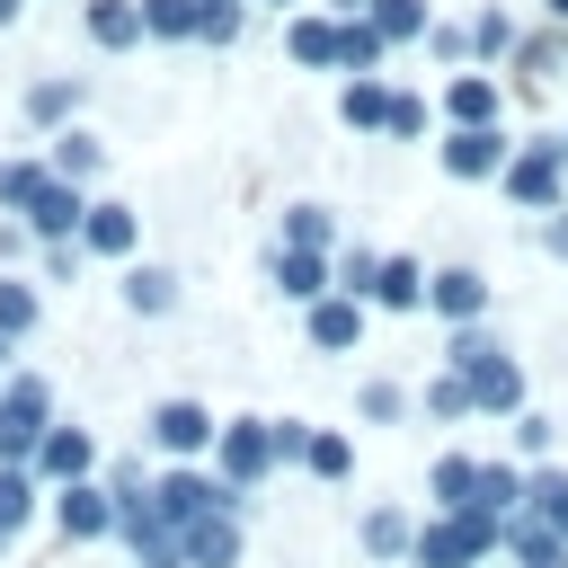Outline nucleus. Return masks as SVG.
<instances>
[{
	"instance_id": "15",
	"label": "nucleus",
	"mask_w": 568,
	"mask_h": 568,
	"mask_svg": "<svg viewBox=\"0 0 568 568\" xmlns=\"http://www.w3.org/2000/svg\"><path fill=\"white\" fill-rule=\"evenodd\" d=\"M178 559L186 568H248V515H204L178 532Z\"/></svg>"
},
{
	"instance_id": "25",
	"label": "nucleus",
	"mask_w": 568,
	"mask_h": 568,
	"mask_svg": "<svg viewBox=\"0 0 568 568\" xmlns=\"http://www.w3.org/2000/svg\"><path fill=\"white\" fill-rule=\"evenodd\" d=\"M80 27H89V44H106V53L151 44V36H142V0H89V9H80Z\"/></svg>"
},
{
	"instance_id": "36",
	"label": "nucleus",
	"mask_w": 568,
	"mask_h": 568,
	"mask_svg": "<svg viewBox=\"0 0 568 568\" xmlns=\"http://www.w3.org/2000/svg\"><path fill=\"white\" fill-rule=\"evenodd\" d=\"M204 27V0H142V36L151 44H195Z\"/></svg>"
},
{
	"instance_id": "7",
	"label": "nucleus",
	"mask_w": 568,
	"mask_h": 568,
	"mask_svg": "<svg viewBox=\"0 0 568 568\" xmlns=\"http://www.w3.org/2000/svg\"><path fill=\"white\" fill-rule=\"evenodd\" d=\"M89 204H98L89 186L44 178V186H36V204H27L18 222H27V240H36V248H71V240H80V222H89Z\"/></svg>"
},
{
	"instance_id": "49",
	"label": "nucleus",
	"mask_w": 568,
	"mask_h": 568,
	"mask_svg": "<svg viewBox=\"0 0 568 568\" xmlns=\"http://www.w3.org/2000/svg\"><path fill=\"white\" fill-rule=\"evenodd\" d=\"M248 9H284V18H293V9H302V0H248Z\"/></svg>"
},
{
	"instance_id": "18",
	"label": "nucleus",
	"mask_w": 568,
	"mask_h": 568,
	"mask_svg": "<svg viewBox=\"0 0 568 568\" xmlns=\"http://www.w3.org/2000/svg\"><path fill=\"white\" fill-rule=\"evenodd\" d=\"M470 488H479V453H470V444H444V453L426 462V515H462Z\"/></svg>"
},
{
	"instance_id": "38",
	"label": "nucleus",
	"mask_w": 568,
	"mask_h": 568,
	"mask_svg": "<svg viewBox=\"0 0 568 568\" xmlns=\"http://www.w3.org/2000/svg\"><path fill=\"white\" fill-rule=\"evenodd\" d=\"M497 355H506V337H497L488 320H470V328L444 337V373H479V364H497Z\"/></svg>"
},
{
	"instance_id": "13",
	"label": "nucleus",
	"mask_w": 568,
	"mask_h": 568,
	"mask_svg": "<svg viewBox=\"0 0 568 568\" xmlns=\"http://www.w3.org/2000/svg\"><path fill=\"white\" fill-rule=\"evenodd\" d=\"M364 328H373V311H364L355 293H328V302H311V311H302L311 355H355V346H364Z\"/></svg>"
},
{
	"instance_id": "1",
	"label": "nucleus",
	"mask_w": 568,
	"mask_h": 568,
	"mask_svg": "<svg viewBox=\"0 0 568 568\" xmlns=\"http://www.w3.org/2000/svg\"><path fill=\"white\" fill-rule=\"evenodd\" d=\"M488 559H506V524L479 515V506L426 515L417 524V550H408V568H488Z\"/></svg>"
},
{
	"instance_id": "6",
	"label": "nucleus",
	"mask_w": 568,
	"mask_h": 568,
	"mask_svg": "<svg viewBox=\"0 0 568 568\" xmlns=\"http://www.w3.org/2000/svg\"><path fill=\"white\" fill-rule=\"evenodd\" d=\"M435 160H444V178H453V186H497V178H506V160H515V142H506V124H479V133H444V142H435Z\"/></svg>"
},
{
	"instance_id": "46",
	"label": "nucleus",
	"mask_w": 568,
	"mask_h": 568,
	"mask_svg": "<svg viewBox=\"0 0 568 568\" xmlns=\"http://www.w3.org/2000/svg\"><path fill=\"white\" fill-rule=\"evenodd\" d=\"M541 248H559V257H568V204H559V213L541 222Z\"/></svg>"
},
{
	"instance_id": "27",
	"label": "nucleus",
	"mask_w": 568,
	"mask_h": 568,
	"mask_svg": "<svg viewBox=\"0 0 568 568\" xmlns=\"http://www.w3.org/2000/svg\"><path fill=\"white\" fill-rule=\"evenodd\" d=\"M71 115H80V80L71 71H53V80H36L27 89V124L53 142V133H71Z\"/></svg>"
},
{
	"instance_id": "33",
	"label": "nucleus",
	"mask_w": 568,
	"mask_h": 568,
	"mask_svg": "<svg viewBox=\"0 0 568 568\" xmlns=\"http://www.w3.org/2000/svg\"><path fill=\"white\" fill-rule=\"evenodd\" d=\"M302 470H311L320 488H346V479H355V435H337V426H311V453H302Z\"/></svg>"
},
{
	"instance_id": "51",
	"label": "nucleus",
	"mask_w": 568,
	"mask_h": 568,
	"mask_svg": "<svg viewBox=\"0 0 568 568\" xmlns=\"http://www.w3.org/2000/svg\"><path fill=\"white\" fill-rule=\"evenodd\" d=\"M18 9H27V0H0V27H9V18H18Z\"/></svg>"
},
{
	"instance_id": "31",
	"label": "nucleus",
	"mask_w": 568,
	"mask_h": 568,
	"mask_svg": "<svg viewBox=\"0 0 568 568\" xmlns=\"http://www.w3.org/2000/svg\"><path fill=\"white\" fill-rule=\"evenodd\" d=\"M364 18H373V36L399 53V44H426V27H435V9L426 0H364Z\"/></svg>"
},
{
	"instance_id": "21",
	"label": "nucleus",
	"mask_w": 568,
	"mask_h": 568,
	"mask_svg": "<svg viewBox=\"0 0 568 568\" xmlns=\"http://www.w3.org/2000/svg\"><path fill=\"white\" fill-rule=\"evenodd\" d=\"M390 98H399V80L373 71V80H346V89H337V115H346L355 133H390Z\"/></svg>"
},
{
	"instance_id": "23",
	"label": "nucleus",
	"mask_w": 568,
	"mask_h": 568,
	"mask_svg": "<svg viewBox=\"0 0 568 568\" xmlns=\"http://www.w3.org/2000/svg\"><path fill=\"white\" fill-rule=\"evenodd\" d=\"M470 506L506 524V515L524 506V462H515V453H479V488H470Z\"/></svg>"
},
{
	"instance_id": "10",
	"label": "nucleus",
	"mask_w": 568,
	"mask_h": 568,
	"mask_svg": "<svg viewBox=\"0 0 568 568\" xmlns=\"http://www.w3.org/2000/svg\"><path fill=\"white\" fill-rule=\"evenodd\" d=\"M44 515H53V532H62V541H115V497H106V479L53 488V497H44Z\"/></svg>"
},
{
	"instance_id": "14",
	"label": "nucleus",
	"mask_w": 568,
	"mask_h": 568,
	"mask_svg": "<svg viewBox=\"0 0 568 568\" xmlns=\"http://www.w3.org/2000/svg\"><path fill=\"white\" fill-rule=\"evenodd\" d=\"M462 382H470V417H506V426H515V417L532 408V390H524V355H515V346H506L497 364L462 373Z\"/></svg>"
},
{
	"instance_id": "43",
	"label": "nucleus",
	"mask_w": 568,
	"mask_h": 568,
	"mask_svg": "<svg viewBox=\"0 0 568 568\" xmlns=\"http://www.w3.org/2000/svg\"><path fill=\"white\" fill-rule=\"evenodd\" d=\"M426 53H435V62H453V71H470V27L435 18V27H426Z\"/></svg>"
},
{
	"instance_id": "39",
	"label": "nucleus",
	"mask_w": 568,
	"mask_h": 568,
	"mask_svg": "<svg viewBox=\"0 0 568 568\" xmlns=\"http://www.w3.org/2000/svg\"><path fill=\"white\" fill-rule=\"evenodd\" d=\"M417 417H426V426H470V382H462V373H435V382L417 390Z\"/></svg>"
},
{
	"instance_id": "26",
	"label": "nucleus",
	"mask_w": 568,
	"mask_h": 568,
	"mask_svg": "<svg viewBox=\"0 0 568 568\" xmlns=\"http://www.w3.org/2000/svg\"><path fill=\"white\" fill-rule=\"evenodd\" d=\"M515 515H532V524L568 532V462H532V470H524V506H515Z\"/></svg>"
},
{
	"instance_id": "35",
	"label": "nucleus",
	"mask_w": 568,
	"mask_h": 568,
	"mask_svg": "<svg viewBox=\"0 0 568 568\" xmlns=\"http://www.w3.org/2000/svg\"><path fill=\"white\" fill-rule=\"evenodd\" d=\"M44 178H53V160H44V151H18V160H0V213L18 222V213L36 204V186H44Z\"/></svg>"
},
{
	"instance_id": "22",
	"label": "nucleus",
	"mask_w": 568,
	"mask_h": 568,
	"mask_svg": "<svg viewBox=\"0 0 568 568\" xmlns=\"http://www.w3.org/2000/svg\"><path fill=\"white\" fill-rule=\"evenodd\" d=\"M178 293H186V284H178V266H142V257L124 266V311H133V320H169V311H178Z\"/></svg>"
},
{
	"instance_id": "24",
	"label": "nucleus",
	"mask_w": 568,
	"mask_h": 568,
	"mask_svg": "<svg viewBox=\"0 0 568 568\" xmlns=\"http://www.w3.org/2000/svg\"><path fill=\"white\" fill-rule=\"evenodd\" d=\"M506 568H568V532H550L532 515H506Z\"/></svg>"
},
{
	"instance_id": "3",
	"label": "nucleus",
	"mask_w": 568,
	"mask_h": 568,
	"mask_svg": "<svg viewBox=\"0 0 568 568\" xmlns=\"http://www.w3.org/2000/svg\"><path fill=\"white\" fill-rule=\"evenodd\" d=\"M515 204H532V213H559L568 204V133H532V142H515V160H506V178H497Z\"/></svg>"
},
{
	"instance_id": "40",
	"label": "nucleus",
	"mask_w": 568,
	"mask_h": 568,
	"mask_svg": "<svg viewBox=\"0 0 568 568\" xmlns=\"http://www.w3.org/2000/svg\"><path fill=\"white\" fill-rule=\"evenodd\" d=\"M550 444H559V426H550V417H541V408H524V417H515V426H506V453H515V462H524V470H532V462H550Z\"/></svg>"
},
{
	"instance_id": "5",
	"label": "nucleus",
	"mask_w": 568,
	"mask_h": 568,
	"mask_svg": "<svg viewBox=\"0 0 568 568\" xmlns=\"http://www.w3.org/2000/svg\"><path fill=\"white\" fill-rule=\"evenodd\" d=\"M213 470L240 488V497H257L284 462H275V417H222V435H213Z\"/></svg>"
},
{
	"instance_id": "45",
	"label": "nucleus",
	"mask_w": 568,
	"mask_h": 568,
	"mask_svg": "<svg viewBox=\"0 0 568 568\" xmlns=\"http://www.w3.org/2000/svg\"><path fill=\"white\" fill-rule=\"evenodd\" d=\"M302 453H311V417H275V462L302 470Z\"/></svg>"
},
{
	"instance_id": "8",
	"label": "nucleus",
	"mask_w": 568,
	"mask_h": 568,
	"mask_svg": "<svg viewBox=\"0 0 568 568\" xmlns=\"http://www.w3.org/2000/svg\"><path fill=\"white\" fill-rule=\"evenodd\" d=\"M36 479H44V497H53V488L98 479V435H89V426H71V417H53V426H44V444H36Z\"/></svg>"
},
{
	"instance_id": "4",
	"label": "nucleus",
	"mask_w": 568,
	"mask_h": 568,
	"mask_svg": "<svg viewBox=\"0 0 568 568\" xmlns=\"http://www.w3.org/2000/svg\"><path fill=\"white\" fill-rule=\"evenodd\" d=\"M213 435H222V417L204 408V399H151V417H142V444L160 453V462H213Z\"/></svg>"
},
{
	"instance_id": "34",
	"label": "nucleus",
	"mask_w": 568,
	"mask_h": 568,
	"mask_svg": "<svg viewBox=\"0 0 568 568\" xmlns=\"http://www.w3.org/2000/svg\"><path fill=\"white\" fill-rule=\"evenodd\" d=\"M515 44H524L515 9H479V18H470V71H479V62H515Z\"/></svg>"
},
{
	"instance_id": "41",
	"label": "nucleus",
	"mask_w": 568,
	"mask_h": 568,
	"mask_svg": "<svg viewBox=\"0 0 568 568\" xmlns=\"http://www.w3.org/2000/svg\"><path fill=\"white\" fill-rule=\"evenodd\" d=\"M240 36H248V0H204L195 44H240Z\"/></svg>"
},
{
	"instance_id": "44",
	"label": "nucleus",
	"mask_w": 568,
	"mask_h": 568,
	"mask_svg": "<svg viewBox=\"0 0 568 568\" xmlns=\"http://www.w3.org/2000/svg\"><path fill=\"white\" fill-rule=\"evenodd\" d=\"M426 124H435V106H426L417 89H399V98H390V142H417Z\"/></svg>"
},
{
	"instance_id": "19",
	"label": "nucleus",
	"mask_w": 568,
	"mask_h": 568,
	"mask_svg": "<svg viewBox=\"0 0 568 568\" xmlns=\"http://www.w3.org/2000/svg\"><path fill=\"white\" fill-rule=\"evenodd\" d=\"M364 311H426V266L408 257V248H382V266H373V302Z\"/></svg>"
},
{
	"instance_id": "47",
	"label": "nucleus",
	"mask_w": 568,
	"mask_h": 568,
	"mask_svg": "<svg viewBox=\"0 0 568 568\" xmlns=\"http://www.w3.org/2000/svg\"><path fill=\"white\" fill-rule=\"evenodd\" d=\"M9 373H18V346H9V337H0V382H9Z\"/></svg>"
},
{
	"instance_id": "42",
	"label": "nucleus",
	"mask_w": 568,
	"mask_h": 568,
	"mask_svg": "<svg viewBox=\"0 0 568 568\" xmlns=\"http://www.w3.org/2000/svg\"><path fill=\"white\" fill-rule=\"evenodd\" d=\"M373 266H382V248H337V293L373 302Z\"/></svg>"
},
{
	"instance_id": "30",
	"label": "nucleus",
	"mask_w": 568,
	"mask_h": 568,
	"mask_svg": "<svg viewBox=\"0 0 568 568\" xmlns=\"http://www.w3.org/2000/svg\"><path fill=\"white\" fill-rule=\"evenodd\" d=\"M36 328H44V293H36V275H9V266H0V337L27 346Z\"/></svg>"
},
{
	"instance_id": "16",
	"label": "nucleus",
	"mask_w": 568,
	"mask_h": 568,
	"mask_svg": "<svg viewBox=\"0 0 568 568\" xmlns=\"http://www.w3.org/2000/svg\"><path fill=\"white\" fill-rule=\"evenodd\" d=\"M435 115H444L453 133H479V124H497V115H506V89H497L488 71H453V80H444V98H435Z\"/></svg>"
},
{
	"instance_id": "11",
	"label": "nucleus",
	"mask_w": 568,
	"mask_h": 568,
	"mask_svg": "<svg viewBox=\"0 0 568 568\" xmlns=\"http://www.w3.org/2000/svg\"><path fill=\"white\" fill-rule=\"evenodd\" d=\"M417 524H426L417 506H390V497H382V506H364V515H355V550H364L373 568H408V550H417Z\"/></svg>"
},
{
	"instance_id": "50",
	"label": "nucleus",
	"mask_w": 568,
	"mask_h": 568,
	"mask_svg": "<svg viewBox=\"0 0 568 568\" xmlns=\"http://www.w3.org/2000/svg\"><path fill=\"white\" fill-rule=\"evenodd\" d=\"M142 568H186V559H178V550H169V559H142Z\"/></svg>"
},
{
	"instance_id": "37",
	"label": "nucleus",
	"mask_w": 568,
	"mask_h": 568,
	"mask_svg": "<svg viewBox=\"0 0 568 568\" xmlns=\"http://www.w3.org/2000/svg\"><path fill=\"white\" fill-rule=\"evenodd\" d=\"M36 515H44V479H36V470H9V462H0V532H27Z\"/></svg>"
},
{
	"instance_id": "32",
	"label": "nucleus",
	"mask_w": 568,
	"mask_h": 568,
	"mask_svg": "<svg viewBox=\"0 0 568 568\" xmlns=\"http://www.w3.org/2000/svg\"><path fill=\"white\" fill-rule=\"evenodd\" d=\"M275 248H328V257H337V213H328V204H284Z\"/></svg>"
},
{
	"instance_id": "20",
	"label": "nucleus",
	"mask_w": 568,
	"mask_h": 568,
	"mask_svg": "<svg viewBox=\"0 0 568 568\" xmlns=\"http://www.w3.org/2000/svg\"><path fill=\"white\" fill-rule=\"evenodd\" d=\"M284 53H293L302 71H337V18H328V9H293V18H284Z\"/></svg>"
},
{
	"instance_id": "52",
	"label": "nucleus",
	"mask_w": 568,
	"mask_h": 568,
	"mask_svg": "<svg viewBox=\"0 0 568 568\" xmlns=\"http://www.w3.org/2000/svg\"><path fill=\"white\" fill-rule=\"evenodd\" d=\"M9 550H18V532H0V559H9Z\"/></svg>"
},
{
	"instance_id": "2",
	"label": "nucleus",
	"mask_w": 568,
	"mask_h": 568,
	"mask_svg": "<svg viewBox=\"0 0 568 568\" xmlns=\"http://www.w3.org/2000/svg\"><path fill=\"white\" fill-rule=\"evenodd\" d=\"M44 426H53V382H44L36 364H18V373L0 382V462H9V470H36Z\"/></svg>"
},
{
	"instance_id": "12",
	"label": "nucleus",
	"mask_w": 568,
	"mask_h": 568,
	"mask_svg": "<svg viewBox=\"0 0 568 568\" xmlns=\"http://www.w3.org/2000/svg\"><path fill=\"white\" fill-rule=\"evenodd\" d=\"M426 311H435L444 328L488 320V275H479V266H426Z\"/></svg>"
},
{
	"instance_id": "17",
	"label": "nucleus",
	"mask_w": 568,
	"mask_h": 568,
	"mask_svg": "<svg viewBox=\"0 0 568 568\" xmlns=\"http://www.w3.org/2000/svg\"><path fill=\"white\" fill-rule=\"evenodd\" d=\"M80 248H89V257L133 266V248H142V213H133V204H115V195H98V204H89V222H80Z\"/></svg>"
},
{
	"instance_id": "29",
	"label": "nucleus",
	"mask_w": 568,
	"mask_h": 568,
	"mask_svg": "<svg viewBox=\"0 0 568 568\" xmlns=\"http://www.w3.org/2000/svg\"><path fill=\"white\" fill-rule=\"evenodd\" d=\"M355 417H364V426H408V417H417V390L390 382V373H364V382H355Z\"/></svg>"
},
{
	"instance_id": "48",
	"label": "nucleus",
	"mask_w": 568,
	"mask_h": 568,
	"mask_svg": "<svg viewBox=\"0 0 568 568\" xmlns=\"http://www.w3.org/2000/svg\"><path fill=\"white\" fill-rule=\"evenodd\" d=\"M541 9H550V27H568V0H541Z\"/></svg>"
},
{
	"instance_id": "28",
	"label": "nucleus",
	"mask_w": 568,
	"mask_h": 568,
	"mask_svg": "<svg viewBox=\"0 0 568 568\" xmlns=\"http://www.w3.org/2000/svg\"><path fill=\"white\" fill-rule=\"evenodd\" d=\"M44 160H53V178H71V186H98V169H106V142H98L89 124H71V133H53V142H44Z\"/></svg>"
},
{
	"instance_id": "9",
	"label": "nucleus",
	"mask_w": 568,
	"mask_h": 568,
	"mask_svg": "<svg viewBox=\"0 0 568 568\" xmlns=\"http://www.w3.org/2000/svg\"><path fill=\"white\" fill-rule=\"evenodd\" d=\"M266 284H275L293 311H311V302L337 293V257H328V248H266Z\"/></svg>"
}]
</instances>
